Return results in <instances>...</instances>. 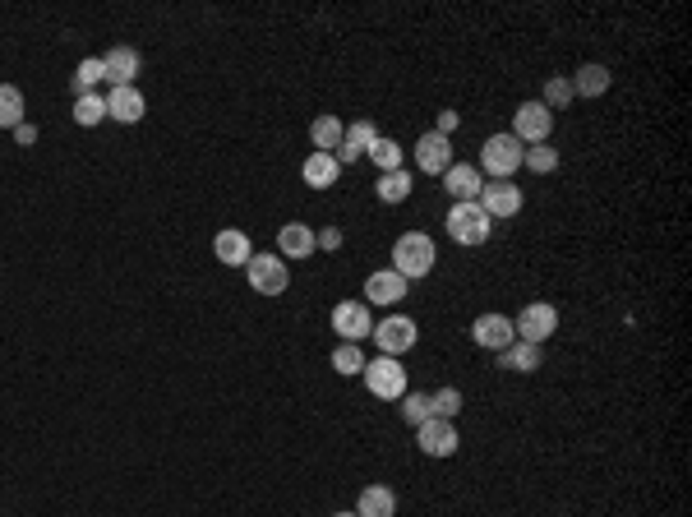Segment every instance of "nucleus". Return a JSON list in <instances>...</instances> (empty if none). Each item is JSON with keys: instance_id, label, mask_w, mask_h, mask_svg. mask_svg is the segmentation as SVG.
I'll return each instance as SVG.
<instances>
[{"instance_id": "nucleus-10", "label": "nucleus", "mask_w": 692, "mask_h": 517, "mask_svg": "<svg viewBox=\"0 0 692 517\" xmlns=\"http://www.w3.org/2000/svg\"><path fill=\"white\" fill-rule=\"evenodd\" d=\"M416 444L425 457H453L457 448H462V439H457V425L453 421H439V416H430V421L416 430Z\"/></svg>"}, {"instance_id": "nucleus-26", "label": "nucleus", "mask_w": 692, "mask_h": 517, "mask_svg": "<svg viewBox=\"0 0 692 517\" xmlns=\"http://www.w3.org/2000/svg\"><path fill=\"white\" fill-rule=\"evenodd\" d=\"M24 125V93L14 84H0V130H19Z\"/></svg>"}, {"instance_id": "nucleus-20", "label": "nucleus", "mask_w": 692, "mask_h": 517, "mask_svg": "<svg viewBox=\"0 0 692 517\" xmlns=\"http://www.w3.org/2000/svg\"><path fill=\"white\" fill-rule=\"evenodd\" d=\"M277 250H282V259H310L319 245H314V231L305 222H287L277 231Z\"/></svg>"}, {"instance_id": "nucleus-17", "label": "nucleus", "mask_w": 692, "mask_h": 517, "mask_svg": "<svg viewBox=\"0 0 692 517\" xmlns=\"http://www.w3.org/2000/svg\"><path fill=\"white\" fill-rule=\"evenodd\" d=\"M411 291V282H406L402 273H393V268H379V273L365 277V296H370V305H397Z\"/></svg>"}, {"instance_id": "nucleus-36", "label": "nucleus", "mask_w": 692, "mask_h": 517, "mask_svg": "<svg viewBox=\"0 0 692 517\" xmlns=\"http://www.w3.org/2000/svg\"><path fill=\"white\" fill-rule=\"evenodd\" d=\"M314 245H319V250H328V254H333V250H342V231H337V227H323V231H314Z\"/></svg>"}, {"instance_id": "nucleus-30", "label": "nucleus", "mask_w": 692, "mask_h": 517, "mask_svg": "<svg viewBox=\"0 0 692 517\" xmlns=\"http://www.w3.org/2000/svg\"><path fill=\"white\" fill-rule=\"evenodd\" d=\"M522 167L531 171V176H549V171L559 167V148L554 144H531L522 153Z\"/></svg>"}, {"instance_id": "nucleus-35", "label": "nucleus", "mask_w": 692, "mask_h": 517, "mask_svg": "<svg viewBox=\"0 0 692 517\" xmlns=\"http://www.w3.org/2000/svg\"><path fill=\"white\" fill-rule=\"evenodd\" d=\"M540 102H545L549 111H563V107H568V102H573V84H568L563 74H554V79H549V84H545V97H540Z\"/></svg>"}, {"instance_id": "nucleus-6", "label": "nucleus", "mask_w": 692, "mask_h": 517, "mask_svg": "<svg viewBox=\"0 0 692 517\" xmlns=\"http://www.w3.org/2000/svg\"><path fill=\"white\" fill-rule=\"evenodd\" d=\"M549 130H554V111L545 107V102H522V107L513 111V139L522 148L531 144H549Z\"/></svg>"}, {"instance_id": "nucleus-23", "label": "nucleus", "mask_w": 692, "mask_h": 517, "mask_svg": "<svg viewBox=\"0 0 692 517\" xmlns=\"http://www.w3.org/2000/svg\"><path fill=\"white\" fill-rule=\"evenodd\" d=\"M568 84H573V97H605L609 84H614V74H609L605 65H582Z\"/></svg>"}, {"instance_id": "nucleus-32", "label": "nucleus", "mask_w": 692, "mask_h": 517, "mask_svg": "<svg viewBox=\"0 0 692 517\" xmlns=\"http://www.w3.org/2000/svg\"><path fill=\"white\" fill-rule=\"evenodd\" d=\"M333 370L342 374V379H356V374L365 370V351H360V342H342V347L333 351Z\"/></svg>"}, {"instance_id": "nucleus-19", "label": "nucleus", "mask_w": 692, "mask_h": 517, "mask_svg": "<svg viewBox=\"0 0 692 517\" xmlns=\"http://www.w3.org/2000/svg\"><path fill=\"white\" fill-rule=\"evenodd\" d=\"M300 176H305L310 190H333L337 176H342V167H337L333 153H310L305 162H300Z\"/></svg>"}, {"instance_id": "nucleus-4", "label": "nucleus", "mask_w": 692, "mask_h": 517, "mask_svg": "<svg viewBox=\"0 0 692 517\" xmlns=\"http://www.w3.org/2000/svg\"><path fill=\"white\" fill-rule=\"evenodd\" d=\"M513 328H517V342L545 347L549 337L559 333V310H554L549 301H531V305H522V314L513 319Z\"/></svg>"}, {"instance_id": "nucleus-12", "label": "nucleus", "mask_w": 692, "mask_h": 517, "mask_svg": "<svg viewBox=\"0 0 692 517\" xmlns=\"http://www.w3.org/2000/svg\"><path fill=\"white\" fill-rule=\"evenodd\" d=\"M416 167L425 176H443V171L453 167V139H443V134H420L416 139Z\"/></svg>"}, {"instance_id": "nucleus-18", "label": "nucleus", "mask_w": 692, "mask_h": 517, "mask_svg": "<svg viewBox=\"0 0 692 517\" xmlns=\"http://www.w3.org/2000/svg\"><path fill=\"white\" fill-rule=\"evenodd\" d=\"M144 111H148V102H144L139 88H111V93H107V116H111V121L139 125V121H144Z\"/></svg>"}, {"instance_id": "nucleus-1", "label": "nucleus", "mask_w": 692, "mask_h": 517, "mask_svg": "<svg viewBox=\"0 0 692 517\" xmlns=\"http://www.w3.org/2000/svg\"><path fill=\"white\" fill-rule=\"evenodd\" d=\"M434 259H439V250H434V241L425 236V231H406V236H397L393 241V273H402L406 282L430 277Z\"/></svg>"}, {"instance_id": "nucleus-22", "label": "nucleus", "mask_w": 692, "mask_h": 517, "mask_svg": "<svg viewBox=\"0 0 692 517\" xmlns=\"http://www.w3.org/2000/svg\"><path fill=\"white\" fill-rule=\"evenodd\" d=\"M540 361H545V351L531 347V342H513V347L499 351V370H517V374H536Z\"/></svg>"}, {"instance_id": "nucleus-29", "label": "nucleus", "mask_w": 692, "mask_h": 517, "mask_svg": "<svg viewBox=\"0 0 692 517\" xmlns=\"http://www.w3.org/2000/svg\"><path fill=\"white\" fill-rule=\"evenodd\" d=\"M374 139H379V130H374V121H365V116H360V121H351L346 125V134H342V148H351V153L356 157H365L374 148Z\"/></svg>"}, {"instance_id": "nucleus-27", "label": "nucleus", "mask_w": 692, "mask_h": 517, "mask_svg": "<svg viewBox=\"0 0 692 517\" xmlns=\"http://www.w3.org/2000/svg\"><path fill=\"white\" fill-rule=\"evenodd\" d=\"M397 402H402V407H397V411H402V421L411 425V430H420V425H425V421H430V416H434V407H430V393H411V388H406V393L397 397Z\"/></svg>"}, {"instance_id": "nucleus-16", "label": "nucleus", "mask_w": 692, "mask_h": 517, "mask_svg": "<svg viewBox=\"0 0 692 517\" xmlns=\"http://www.w3.org/2000/svg\"><path fill=\"white\" fill-rule=\"evenodd\" d=\"M213 254L222 259V268H245L254 259V245H250L245 231L227 227V231H217V236H213Z\"/></svg>"}, {"instance_id": "nucleus-31", "label": "nucleus", "mask_w": 692, "mask_h": 517, "mask_svg": "<svg viewBox=\"0 0 692 517\" xmlns=\"http://www.w3.org/2000/svg\"><path fill=\"white\" fill-rule=\"evenodd\" d=\"M365 157H370L374 167H379V176H383V171H397V167H402V162H406L402 144H393V139H383V134H379V139H374V148H370V153H365Z\"/></svg>"}, {"instance_id": "nucleus-37", "label": "nucleus", "mask_w": 692, "mask_h": 517, "mask_svg": "<svg viewBox=\"0 0 692 517\" xmlns=\"http://www.w3.org/2000/svg\"><path fill=\"white\" fill-rule=\"evenodd\" d=\"M453 130H457V111H439V125H434V134L453 139Z\"/></svg>"}, {"instance_id": "nucleus-2", "label": "nucleus", "mask_w": 692, "mask_h": 517, "mask_svg": "<svg viewBox=\"0 0 692 517\" xmlns=\"http://www.w3.org/2000/svg\"><path fill=\"white\" fill-rule=\"evenodd\" d=\"M522 153L526 148L517 144L513 134H490L485 148H480V176H490V181H513L517 171H522Z\"/></svg>"}, {"instance_id": "nucleus-5", "label": "nucleus", "mask_w": 692, "mask_h": 517, "mask_svg": "<svg viewBox=\"0 0 692 517\" xmlns=\"http://www.w3.org/2000/svg\"><path fill=\"white\" fill-rule=\"evenodd\" d=\"M365 388H370L379 402H397L406 393V370L397 356H379V361H365Z\"/></svg>"}, {"instance_id": "nucleus-28", "label": "nucleus", "mask_w": 692, "mask_h": 517, "mask_svg": "<svg viewBox=\"0 0 692 517\" xmlns=\"http://www.w3.org/2000/svg\"><path fill=\"white\" fill-rule=\"evenodd\" d=\"M74 121L84 125V130L102 125V121H107V97H102V93H84V97H74Z\"/></svg>"}, {"instance_id": "nucleus-13", "label": "nucleus", "mask_w": 692, "mask_h": 517, "mask_svg": "<svg viewBox=\"0 0 692 517\" xmlns=\"http://www.w3.org/2000/svg\"><path fill=\"white\" fill-rule=\"evenodd\" d=\"M333 333H342V342H360V337H370V333H374L370 305H365V301H342V305H333Z\"/></svg>"}, {"instance_id": "nucleus-21", "label": "nucleus", "mask_w": 692, "mask_h": 517, "mask_svg": "<svg viewBox=\"0 0 692 517\" xmlns=\"http://www.w3.org/2000/svg\"><path fill=\"white\" fill-rule=\"evenodd\" d=\"M397 513V490L393 485H365L356 499V517H393Z\"/></svg>"}, {"instance_id": "nucleus-15", "label": "nucleus", "mask_w": 692, "mask_h": 517, "mask_svg": "<svg viewBox=\"0 0 692 517\" xmlns=\"http://www.w3.org/2000/svg\"><path fill=\"white\" fill-rule=\"evenodd\" d=\"M102 65H107L111 88H134V79L144 74V56L134 47H111L107 56H102Z\"/></svg>"}, {"instance_id": "nucleus-33", "label": "nucleus", "mask_w": 692, "mask_h": 517, "mask_svg": "<svg viewBox=\"0 0 692 517\" xmlns=\"http://www.w3.org/2000/svg\"><path fill=\"white\" fill-rule=\"evenodd\" d=\"M102 79H107V65H102V56H88V61H79V70H74V93H79V97L93 93Z\"/></svg>"}, {"instance_id": "nucleus-25", "label": "nucleus", "mask_w": 692, "mask_h": 517, "mask_svg": "<svg viewBox=\"0 0 692 517\" xmlns=\"http://www.w3.org/2000/svg\"><path fill=\"white\" fill-rule=\"evenodd\" d=\"M342 134H346V125L337 121L333 111L328 116H319V121L310 125V139H314V153H337L342 148Z\"/></svg>"}, {"instance_id": "nucleus-9", "label": "nucleus", "mask_w": 692, "mask_h": 517, "mask_svg": "<svg viewBox=\"0 0 692 517\" xmlns=\"http://www.w3.org/2000/svg\"><path fill=\"white\" fill-rule=\"evenodd\" d=\"M476 204L490 213V222H508V217L522 213V190H517L513 181H490L485 190H480Z\"/></svg>"}, {"instance_id": "nucleus-38", "label": "nucleus", "mask_w": 692, "mask_h": 517, "mask_svg": "<svg viewBox=\"0 0 692 517\" xmlns=\"http://www.w3.org/2000/svg\"><path fill=\"white\" fill-rule=\"evenodd\" d=\"M14 139H19V144L28 148V144H37V130H33V125L24 121V125H19V130H14Z\"/></svg>"}, {"instance_id": "nucleus-11", "label": "nucleus", "mask_w": 692, "mask_h": 517, "mask_svg": "<svg viewBox=\"0 0 692 517\" xmlns=\"http://www.w3.org/2000/svg\"><path fill=\"white\" fill-rule=\"evenodd\" d=\"M471 342L485 351H503V347H513L517 342V328L508 314H480L476 324H471Z\"/></svg>"}, {"instance_id": "nucleus-8", "label": "nucleus", "mask_w": 692, "mask_h": 517, "mask_svg": "<svg viewBox=\"0 0 692 517\" xmlns=\"http://www.w3.org/2000/svg\"><path fill=\"white\" fill-rule=\"evenodd\" d=\"M245 273H250V287L259 296H282L291 282V268L282 254H254L250 264H245Z\"/></svg>"}, {"instance_id": "nucleus-24", "label": "nucleus", "mask_w": 692, "mask_h": 517, "mask_svg": "<svg viewBox=\"0 0 692 517\" xmlns=\"http://www.w3.org/2000/svg\"><path fill=\"white\" fill-rule=\"evenodd\" d=\"M416 190V181H411V171L397 167V171H383L379 185H374V194H379L383 204H406V194Z\"/></svg>"}, {"instance_id": "nucleus-34", "label": "nucleus", "mask_w": 692, "mask_h": 517, "mask_svg": "<svg viewBox=\"0 0 692 517\" xmlns=\"http://www.w3.org/2000/svg\"><path fill=\"white\" fill-rule=\"evenodd\" d=\"M430 407L439 421H457V411H462V388H439V393H430Z\"/></svg>"}, {"instance_id": "nucleus-39", "label": "nucleus", "mask_w": 692, "mask_h": 517, "mask_svg": "<svg viewBox=\"0 0 692 517\" xmlns=\"http://www.w3.org/2000/svg\"><path fill=\"white\" fill-rule=\"evenodd\" d=\"M333 517H356V513H333Z\"/></svg>"}, {"instance_id": "nucleus-3", "label": "nucleus", "mask_w": 692, "mask_h": 517, "mask_svg": "<svg viewBox=\"0 0 692 517\" xmlns=\"http://www.w3.org/2000/svg\"><path fill=\"white\" fill-rule=\"evenodd\" d=\"M443 227H448V241L466 245V250H471V245H485L494 236V222L480 204H453L448 217H443Z\"/></svg>"}, {"instance_id": "nucleus-14", "label": "nucleus", "mask_w": 692, "mask_h": 517, "mask_svg": "<svg viewBox=\"0 0 692 517\" xmlns=\"http://www.w3.org/2000/svg\"><path fill=\"white\" fill-rule=\"evenodd\" d=\"M443 190L453 194L457 204H476L480 190H485V176H480L471 162H453V167L443 171Z\"/></svg>"}, {"instance_id": "nucleus-7", "label": "nucleus", "mask_w": 692, "mask_h": 517, "mask_svg": "<svg viewBox=\"0 0 692 517\" xmlns=\"http://www.w3.org/2000/svg\"><path fill=\"white\" fill-rule=\"evenodd\" d=\"M370 337H374V347H379V356H402V351L416 347L420 328H416V319H411V314H388L383 324H374Z\"/></svg>"}]
</instances>
